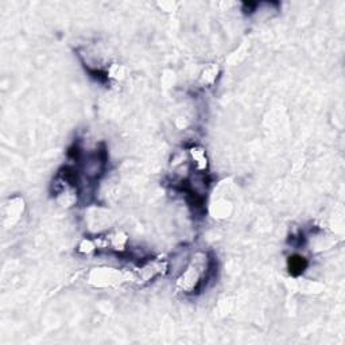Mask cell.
Here are the masks:
<instances>
[{
  "label": "cell",
  "mask_w": 345,
  "mask_h": 345,
  "mask_svg": "<svg viewBox=\"0 0 345 345\" xmlns=\"http://www.w3.org/2000/svg\"><path fill=\"white\" fill-rule=\"evenodd\" d=\"M213 268L215 260L212 258L204 252L195 254L177 280V287L185 294H194L205 286Z\"/></svg>",
  "instance_id": "6da1fadb"
},
{
  "label": "cell",
  "mask_w": 345,
  "mask_h": 345,
  "mask_svg": "<svg viewBox=\"0 0 345 345\" xmlns=\"http://www.w3.org/2000/svg\"><path fill=\"white\" fill-rule=\"evenodd\" d=\"M307 267V260L303 256L294 255L289 259V270L293 275H300Z\"/></svg>",
  "instance_id": "7a4b0ae2"
},
{
  "label": "cell",
  "mask_w": 345,
  "mask_h": 345,
  "mask_svg": "<svg viewBox=\"0 0 345 345\" xmlns=\"http://www.w3.org/2000/svg\"><path fill=\"white\" fill-rule=\"evenodd\" d=\"M190 152H192L193 159L195 161L197 169H200V170H205L206 156H205V152H204V150H201V149H193V150L190 151Z\"/></svg>",
  "instance_id": "3957f363"
}]
</instances>
